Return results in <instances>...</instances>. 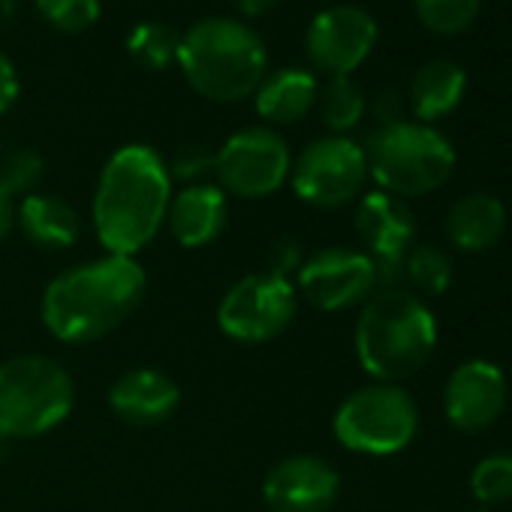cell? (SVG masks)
I'll return each mask as SVG.
<instances>
[{
  "label": "cell",
  "instance_id": "cell-19",
  "mask_svg": "<svg viewBox=\"0 0 512 512\" xmlns=\"http://www.w3.org/2000/svg\"><path fill=\"white\" fill-rule=\"evenodd\" d=\"M16 226L40 250H67L76 244L82 223L79 211L55 193H31L16 205Z\"/></svg>",
  "mask_w": 512,
  "mask_h": 512
},
{
  "label": "cell",
  "instance_id": "cell-35",
  "mask_svg": "<svg viewBox=\"0 0 512 512\" xmlns=\"http://www.w3.org/2000/svg\"><path fill=\"white\" fill-rule=\"evenodd\" d=\"M7 443H10V440L0 437V461H4V455H7Z\"/></svg>",
  "mask_w": 512,
  "mask_h": 512
},
{
  "label": "cell",
  "instance_id": "cell-20",
  "mask_svg": "<svg viewBox=\"0 0 512 512\" xmlns=\"http://www.w3.org/2000/svg\"><path fill=\"white\" fill-rule=\"evenodd\" d=\"M317 97H320L317 76L308 70H299V67L266 73V79L253 94L256 112H260V118H266L269 124L302 121L317 106Z\"/></svg>",
  "mask_w": 512,
  "mask_h": 512
},
{
  "label": "cell",
  "instance_id": "cell-13",
  "mask_svg": "<svg viewBox=\"0 0 512 512\" xmlns=\"http://www.w3.org/2000/svg\"><path fill=\"white\" fill-rule=\"evenodd\" d=\"M377 37L380 28L368 10L338 4L314 16V22L308 25L305 52L320 73L338 79L356 73L368 61L377 46Z\"/></svg>",
  "mask_w": 512,
  "mask_h": 512
},
{
  "label": "cell",
  "instance_id": "cell-26",
  "mask_svg": "<svg viewBox=\"0 0 512 512\" xmlns=\"http://www.w3.org/2000/svg\"><path fill=\"white\" fill-rule=\"evenodd\" d=\"M470 494L482 503L512 500V452H488L470 470Z\"/></svg>",
  "mask_w": 512,
  "mask_h": 512
},
{
  "label": "cell",
  "instance_id": "cell-8",
  "mask_svg": "<svg viewBox=\"0 0 512 512\" xmlns=\"http://www.w3.org/2000/svg\"><path fill=\"white\" fill-rule=\"evenodd\" d=\"M293 169L290 145L272 127H244L214 154V175L223 193L238 199H266L278 193Z\"/></svg>",
  "mask_w": 512,
  "mask_h": 512
},
{
  "label": "cell",
  "instance_id": "cell-15",
  "mask_svg": "<svg viewBox=\"0 0 512 512\" xmlns=\"http://www.w3.org/2000/svg\"><path fill=\"white\" fill-rule=\"evenodd\" d=\"M338 497L341 473L317 455H290L263 482V500L272 512H329Z\"/></svg>",
  "mask_w": 512,
  "mask_h": 512
},
{
  "label": "cell",
  "instance_id": "cell-21",
  "mask_svg": "<svg viewBox=\"0 0 512 512\" xmlns=\"http://www.w3.org/2000/svg\"><path fill=\"white\" fill-rule=\"evenodd\" d=\"M464 91H467V73L449 58H434L413 73L410 109L419 118V124H431L452 115L461 106Z\"/></svg>",
  "mask_w": 512,
  "mask_h": 512
},
{
  "label": "cell",
  "instance_id": "cell-17",
  "mask_svg": "<svg viewBox=\"0 0 512 512\" xmlns=\"http://www.w3.org/2000/svg\"><path fill=\"white\" fill-rule=\"evenodd\" d=\"M226 217H229L226 193L217 184L202 181V184H187L172 196L166 223L181 247L196 250L214 244L223 235Z\"/></svg>",
  "mask_w": 512,
  "mask_h": 512
},
{
  "label": "cell",
  "instance_id": "cell-23",
  "mask_svg": "<svg viewBox=\"0 0 512 512\" xmlns=\"http://www.w3.org/2000/svg\"><path fill=\"white\" fill-rule=\"evenodd\" d=\"M404 281L416 296H443L452 284V260L440 244H413L404 260Z\"/></svg>",
  "mask_w": 512,
  "mask_h": 512
},
{
  "label": "cell",
  "instance_id": "cell-28",
  "mask_svg": "<svg viewBox=\"0 0 512 512\" xmlns=\"http://www.w3.org/2000/svg\"><path fill=\"white\" fill-rule=\"evenodd\" d=\"M43 22L61 34H82L97 25L100 0H34Z\"/></svg>",
  "mask_w": 512,
  "mask_h": 512
},
{
  "label": "cell",
  "instance_id": "cell-22",
  "mask_svg": "<svg viewBox=\"0 0 512 512\" xmlns=\"http://www.w3.org/2000/svg\"><path fill=\"white\" fill-rule=\"evenodd\" d=\"M317 106H320L323 124H326L335 136H344V133H350L353 127H359L362 118H365V112H368V100H365L362 88H359L350 76L332 79V82L320 91Z\"/></svg>",
  "mask_w": 512,
  "mask_h": 512
},
{
  "label": "cell",
  "instance_id": "cell-11",
  "mask_svg": "<svg viewBox=\"0 0 512 512\" xmlns=\"http://www.w3.org/2000/svg\"><path fill=\"white\" fill-rule=\"evenodd\" d=\"M296 281L308 305L326 314L362 308L380 290L374 260L365 250H356V247L317 250L305 260Z\"/></svg>",
  "mask_w": 512,
  "mask_h": 512
},
{
  "label": "cell",
  "instance_id": "cell-33",
  "mask_svg": "<svg viewBox=\"0 0 512 512\" xmlns=\"http://www.w3.org/2000/svg\"><path fill=\"white\" fill-rule=\"evenodd\" d=\"M13 226H16V199L0 190V241L10 235Z\"/></svg>",
  "mask_w": 512,
  "mask_h": 512
},
{
  "label": "cell",
  "instance_id": "cell-34",
  "mask_svg": "<svg viewBox=\"0 0 512 512\" xmlns=\"http://www.w3.org/2000/svg\"><path fill=\"white\" fill-rule=\"evenodd\" d=\"M235 7H238L241 16L256 19V16H266L269 10H275L278 0H235Z\"/></svg>",
  "mask_w": 512,
  "mask_h": 512
},
{
  "label": "cell",
  "instance_id": "cell-31",
  "mask_svg": "<svg viewBox=\"0 0 512 512\" xmlns=\"http://www.w3.org/2000/svg\"><path fill=\"white\" fill-rule=\"evenodd\" d=\"M19 100V73L13 61L0 52V115H7Z\"/></svg>",
  "mask_w": 512,
  "mask_h": 512
},
{
  "label": "cell",
  "instance_id": "cell-4",
  "mask_svg": "<svg viewBox=\"0 0 512 512\" xmlns=\"http://www.w3.org/2000/svg\"><path fill=\"white\" fill-rule=\"evenodd\" d=\"M175 64L199 97L214 103H238L256 94L266 79L269 52L250 25L211 16L181 34Z\"/></svg>",
  "mask_w": 512,
  "mask_h": 512
},
{
  "label": "cell",
  "instance_id": "cell-5",
  "mask_svg": "<svg viewBox=\"0 0 512 512\" xmlns=\"http://www.w3.org/2000/svg\"><path fill=\"white\" fill-rule=\"evenodd\" d=\"M368 175L380 190L410 199L440 190L455 172L452 142L431 124L395 121L380 124L362 145Z\"/></svg>",
  "mask_w": 512,
  "mask_h": 512
},
{
  "label": "cell",
  "instance_id": "cell-29",
  "mask_svg": "<svg viewBox=\"0 0 512 512\" xmlns=\"http://www.w3.org/2000/svg\"><path fill=\"white\" fill-rule=\"evenodd\" d=\"M166 172L172 181L187 184H202V178L208 172H214V154L205 145H184L172 154V160H166Z\"/></svg>",
  "mask_w": 512,
  "mask_h": 512
},
{
  "label": "cell",
  "instance_id": "cell-24",
  "mask_svg": "<svg viewBox=\"0 0 512 512\" xmlns=\"http://www.w3.org/2000/svg\"><path fill=\"white\" fill-rule=\"evenodd\" d=\"M178 46H181V34L163 22H142L127 37V55L142 70H154V73L178 61Z\"/></svg>",
  "mask_w": 512,
  "mask_h": 512
},
{
  "label": "cell",
  "instance_id": "cell-6",
  "mask_svg": "<svg viewBox=\"0 0 512 512\" xmlns=\"http://www.w3.org/2000/svg\"><path fill=\"white\" fill-rule=\"evenodd\" d=\"M76 401L70 371L49 356L0 362V437L25 440L58 428Z\"/></svg>",
  "mask_w": 512,
  "mask_h": 512
},
{
  "label": "cell",
  "instance_id": "cell-25",
  "mask_svg": "<svg viewBox=\"0 0 512 512\" xmlns=\"http://www.w3.org/2000/svg\"><path fill=\"white\" fill-rule=\"evenodd\" d=\"M413 10L425 31L452 37L476 22L482 0H413Z\"/></svg>",
  "mask_w": 512,
  "mask_h": 512
},
{
  "label": "cell",
  "instance_id": "cell-1",
  "mask_svg": "<svg viewBox=\"0 0 512 512\" xmlns=\"http://www.w3.org/2000/svg\"><path fill=\"white\" fill-rule=\"evenodd\" d=\"M145 299L136 256L106 253L61 272L43 293V326L64 344H94L112 335Z\"/></svg>",
  "mask_w": 512,
  "mask_h": 512
},
{
  "label": "cell",
  "instance_id": "cell-9",
  "mask_svg": "<svg viewBox=\"0 0 512 512\" xmlns=\"http://www.w3.org/2000/svg\"><path fill=\"white\" fill-rule=\"evenodd\" d=\"M296 287L269 272L235 281L217 308V326L241 344H266L284 335L296 320Z\"/></svg>",
  "mask_w": 512,
  "mask_h": 512
},
{
  "label": "cell",
  "instance_id": "cell-12",
  "mask_svg": "<svg viewBox=\"0 0 512 512\" xmlns=\"http://www.w3.org/2000/svg\"><path fill=\"white\" fill-rule=\"evenodd\" d=\"M356 235L365 244V253L377 266V281L383 287L404 284V260L416 244V217L407 199H398L386 190H371L356 199Z\"/></svg>",
  "mask_w": 512,
  "mask_h": 512
},
{
  "label": "cell",
  "instance_id": "cell-18",
  "mask_svg": "<svg viewBox=\"0 0 512 512\" xmlns=\"http://www.w3.org/2000/svg\"><path fill=\"white\" fill-rule=\"evenodd\" d=\"M446 238L461 253H485L506 232V205L491 193H464L446 211Z\"/></svg>",
  "mask_w": 512,
  "mask_h": 512
},
{
  "label": "cell",
  "instance_id": "cell-30",
  "mask_svg": "<svg viewBox=\"0 0 512 512\" xmlns=\"http://www.w3.org/2000/svg\"><path fill=\"white\" fill-rule=\"evenodd\" d=\"M305 266V253H302V244L290 235L278 238L269 253H266V272L275 275V278H284L290 281L293 275H299V269Z\"/></svg>",
  "mask_w": 512,
  "mask_h": 512
},
{
  "label": "cell",
  "instance_id": "cell-3",
  "mask_svg": "<svg viewBox=\"0 0 512 512\" xmlns=\"http://www.w3.org/2000/svg\"><path fill=\"white\" fill-rule=\"evenodd\" d=\"M434 311L407 287L377 290L359 311L353 347L362 371L380 383H401L419 374L437 350Z\"/></svg>",
  "mask_w": 512,
  "mask_h": 512
},
{
  "label": "cell",
  "instance_id": "cell-36",
  "mask_svg": "<svg viewBox=\"0 0 512 512\" xmlns=\"http://www.w3.org/2000/svg\"><path fill=\"white\" fill-rule=\"evenodd\" d=\"M467 512H485V509H482V506H479V509H467Z\"/></svg>",
  "mask_w": 512,
  "mask_h": 512
},
{
  "label": "cell",
  "instance_id": "cell-7",
  "mask_svg": "<svg viewBox=\"0 0 512 512\" xmlns=\"http://www.w3.org/2000/svg\"><path fill=\"white\" fill-rule=\"evenodd\" d=\"M338 443L359 455H395L419 431V404L401 383H368L353 389L335 410Z\"/></svg>",
  "mask_w": 512,
  "mask_h": 512
},
{
  "label": "cell",
  "instance_id": "cell-2",
  "mask_svg": "<svg viewBox=\"0 0 512 512\" xmlns=\"http://www.w3.org/2000/svg\"><path fill=\"white\" fill-rule=\"evenodd\" d=\"M172 202V178L166 160L148 145L118 148L97 181L94 229L106 253L136 256L166 223Z\"/></svg>",
  "mask_w": 512,
  "mask_h": 512
},
{
  "label": "cell",
  "instance_id": "cell-10",
  "mask_svg": "<svg viewBox=\"0 0 512 512\" xmlns=\"http://www.w3.org/2000/svg\"><path fill=\"white\" fill-rule=\"evenodd\" d=\"M293 190L317 208H341L362 196L368 184V160L350 136H323L311 142L290 169Z\"/></svg>",
  "mask_w": 512,
  "mask_h": 512
},
{
  "label": "cell",
  "instance_id": "cell-27",
  "mask_svg": "<svg viewBox=\"0 0 512 512\" xmlns=\"http://www.w3.org/2000/svg\"><path fill=\"white\" fill-rule=\"evenodd\" d=\"M46 163L37 151L31 148H16L0 157V190L7 196H31L37 193V184L43 181Z\"/></svg>",
  "mask_w": 512,
  "mask_h": 512
},
{
  "label": "cell",
  "instance_id": "cell-32",
  "mask_svg": "<svg viewBox=\"0 0 512 512\" xmlns=\"http://www.w3.org/2000/svg\"><path fill=\"white\" fill-rule=\"evenodd\" d=\"M401 109H404V100H401V94H395V91H383V94L374 100V112H377L380 124L404 121V118H401Z\"/></svg>",
  "mask_w": 512,
  "mask_h": 512
},
{
  "label": "cell",
  "instance_id": "cell-16",
  "mask_svg": "<svg viewBox=\"0 0 512 512\" xmlns=\"http://www.w3.org/2000/svg\"><path fill=\"white\" fill-rule=\"evenodd\" d=\"M181 404L178 383L154 368H133L121 374L109 389V407L118 419L136 428L166 422Z\"/></svg>",
  "mask_w": 512,
  "mask_h": 512
},
{
  "label": "cell",
  "instance_id": "cell-14",
  "mask_svg": "<svg viewBox=\"0 0 512 512\" xmlns=\"http://www.w3.org/2000/svg\"><path fill=\"white\" fill-rule=\"evenodd\" d=\"M509 404L506 374L488 359L461 362L443 386V416L461 434H479L500 422Z\"/></svg>",
  "mask_w": 512,
  "mask_h": 512
}]
</instances>
